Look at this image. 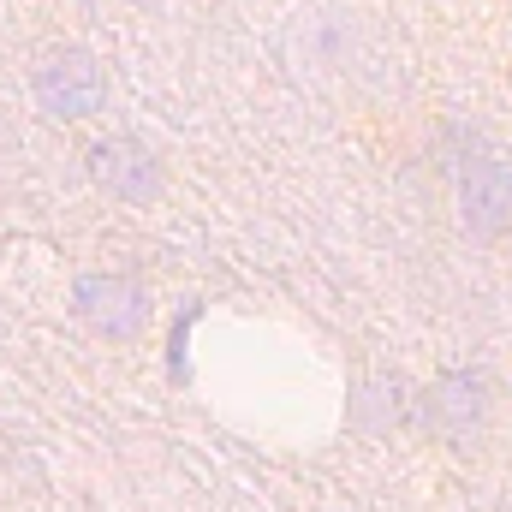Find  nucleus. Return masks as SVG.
Masks as SVG:
<instances>
[{
	"instance_id": "nucleus-5",
	"label": "nucleus",
	"mask_w": 512,
	"mask_h": 512,
	"mask_svg": "<svg viewBox=\"0 0 512 512\" xmlns=\"http://www.w3.org/2000/svg\"><path fill=\"white\" fill-rule=\"evenodd\" d=\"M489 411H495V387L483 382L477 370H459V376L435 382V393L423 399V417H429V429L441 441H471L489 423Z\"/></svg>"
},
{
	"instance_id": "nucleus-4",
	"label": "nucleus",
	"mask_w": 512,
	"mask_h": 512,
	"mask_svg": "<svg viewBox=\"0 0 512 512\" xmlns=\"http://www.w3.org/2000/svg\"><path fill=\"white\" fill-rule=\"evenodd\" d=\"M78 316L102 340H137L149 322V292L131 274H90V280H78Z\"/></svg>"
},
{
	"instance_id": "nucleus-2",
	"label": "nucleus",
	"mask_w": 512,
	"mask_h": 512,
	"mask_svg": "<svg viewBox=\"0 0 512 512\" xmlns=\"http://www.w3.org/2000/svg\"><path fill=\"white\" fill-rule=\"evenodd\" d=\"M459 221L483 245L512 233V155L507 149H483V155H471L459 167Z\"/></svg>"
},
{
	"instance_id": "nucleus-3",
	"label": "nucleus",
	"mask_w": 512,
	"mask_h": 512,
	"mask_svg": "<svg viewBox=\"0 0 512 512\" xmlns=\"http://www.w3.org/2000/svg\"><path fill=\"white\" fill-rule=\"evenodd\" d=\"M84 167L120 203H155L161 197V179H167L161 173V155L149 143H137V137H102V143H90Z\"/></svg>"
},
{
	"instance_id": "nucleus-1",
	"label": "nucleus",
	"mask_w": 512,
	"mask_h": 512,
	"mask_svg": "<svg viewBox=\"0 0 512 512\" xmlns=\"http://www.w3.org/2000/svg\"><path fill=\"white\" fill-rule=\"evenodd\" d=\"M30 96H36V108L48 114V120H90V114H102V102H108V72H102V60L90 54V48H78V42H60V48H48V54H36V66H30Z\"/></svg>"
}]
</instances>
